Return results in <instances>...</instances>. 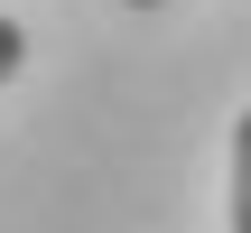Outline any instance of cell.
Masks as SVG:
<instances>
[{"mask_svg":"<svg viewBox=\"0 0 251 233\" xmlns=\"http://www.w3.org/2000/svg\"><path fill=\"white\" fill-rule=\"evenodd\" d=\"M233 233H251V112L233 121Z\"/></svg>","mask_w":251,"mask_h":233,"instance_id":"obj_1","label":"cell"},{"mask_svg":"<svg viewBox=\"0 0 251 233\" xmlns=\"http://www.w3.org/2000/svg\"><path fill=\"white\" fill-rule=\"evenodd\" d=\"M130 9H158V0H130Z\"/></svg>","mask_w":251,"mask_h":233,"instance_id":"obj_3","label":"cell"},{"mask_svg":"<svg viewBox=\"0 0 251 233\" xmlns=\"http://www.w3.org/2000/svg\"><path fill=\"white\" fill-rule=\"evenodd\" d=\"M19 56H28V28H19V19H0V84L19 75Z\"/></svg>","mask_w":251,"mask_h":233,"instance_id":"obj_2","label":"cell"}]
</instances>
